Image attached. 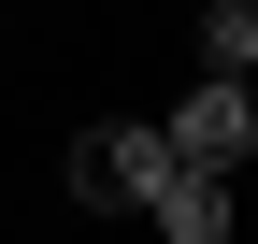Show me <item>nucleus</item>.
<instances>
[{"label":"nucleus","mask_w":258,"mask_h":244,"mask_svg":"<svg viewBox=\"0 0 258 244\" xmlns=\"http://www.w3.org/2000/svg\"><path fill=\"white\" fill-rule=\"evenodd\" d=\"M172 172V130H144V115H101V130H72V201H129L144 216V187Z\"/></svg>","instance_id":"nucleus-1"},{"label":"nucleus","mask_w":258,"mask_h":244,"mask_svg":"<svg viewBox=\"0 0 258 244\" xmlns=\"http://www.w3.org/2000/svg\"><path fill=\"white\" fill-rule=\"evenodd\" d=\"M172 158H215V172L258 158V101H244V72H201V86L172 101Z\"/></svg>","instance_id":"nucleus-2"},{"label":"nucleus","mask_w":258,"mask_h":244,"mask_svg":"<svg viewBox=\"0 0 258 244\" xmlns=\"http://www.w3.org/2000/svg\"><path fill=\"white\" fill-rule=\"evenodd\" d=\"M144 216L172 230V244H215V230H230V172H215V158H172V172L144 187Z\"/></svg>","instance_id":"nucleus-3"},{"label":"nucleus","mask_w":258,"mask_h":244,"mask_svg":"<svg viewBox=\"0 0 258 244\" xmlns=\"http://www.w3.org/2000/svg\"><path fill=\"white\" fill-rule=\"evenodd\" d=\"M201 72H258V0H201Z\"/></svg>","instance_id":"nucleus-4"}]
</instances>
